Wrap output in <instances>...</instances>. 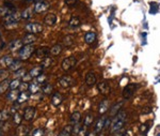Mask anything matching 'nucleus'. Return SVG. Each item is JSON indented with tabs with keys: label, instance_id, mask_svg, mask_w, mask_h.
<instances>
[{
	"label": "nucleus",
	"instance_id": "33",
	"mask_svg": "<svg viewBox=\"0 0 160 136\" xmlns=\"http://www.w3.org/2000/svg\"><path fill=\"white\" fill-rule=\"evenodd\" d=\"M10 82H11L9 80H5L0 82V93H3L8 89H10Z\"/></svg>",
	"mask_w": 160,
	"mask_h": 136
},
{
	"label": "nucleus",
	"instance_id": "47",
	"mask_svg": "<svg viewBox=\"0 0 160 136\" xmlns=\"http://www.w3.org/2000/svg\"><path fill=\"white\" fill-rule=\"evenodd\" d=\"M80 130H81V126H79V124H75V126H73V134L78 135V133L80 132Z\"/></svg>",
	"mask_w": 160,
	"mask_h": 136
},
{
	"label": "nucleus",
	"instance_id": "6",
	"mask_svg": "<svg viewBox=\"0 0 160 136\" xmlns=\"http://www.w3.org/2000/svg\"><path fill=\"white\" fill-rule=\"evenodd\" d=\"M77 63V59L75 58V57H69V58H65V59L62 61V69L64 70V71H69V70H72L73 68L76 65Z\"/></svg>",
	"mask_w": 160,
	"mask_h": 136
},
{
	"label": "nucleus",
	"instance_id": "18",
	"mask_svg": "<svg viewBox=\"0 0 160 136\" xmlns=\"http://www.w3.org/2000/svg\"><path fill=\"white\" fill-rule=\"evenodd\" d=\"M108 109H109V102H108V100H102V102H100V104H99L98 106V113L100 114V115H104V114H106L107 111H108Z\"/></svg>",
	"mask_w": 160,
	"mask_h": 136
},
{
	"label": "nucleus",
	"instance_id": "34",
	"mask_svg": "<svg viewBox=\"0 0 160 136\" xmlns=\"http://www.w3.org/2000/svg\"><path fill=\"white\" fill-rule=\"evenodd\" d=\"M15 10H10L7 7H0V16L4 18L5 16H8L9 14H11L12 12H14Z\"/></svg>",
	"mask_w": 160,
	"mask_h": 136
},
{
	"label": "nucleus",
	"instance_id": "16",
	"mask_svg": "<svg viewBox=\"0 0 160 136\" xmlns=\"http://www.w3.org/2000/svg\"><path fill=\"white\" fill-rule=\"evenodd\" d=\"M96 75L93 72H89L86 75V84L88 86H93L96 84Z\"/></svg>",
	"mask_w": 160,
	"mask_h": 136
},
{
	"label": "nucleus",
	"instance_id": "17",
	"mask_svg": "<svg viewBox=\"0 0 160 136\" xmlns=\"http://www.w3.org/2000/svg\"><path fill=\"white\" fill-rule=\"evenodd\" d=\"M63 102V98L60 93H53L51 95V104L53 106H59L61 105V103Z\"/></svg>",
	"mask_w": 160,
	"mask_h": 136
},
{
	"label": "nucleus",
	"instance_id": "7",
	"mask_svg": "<svg viewBox=\"0 0 160 136\" xmlns=\"http://www.w3.org/2000/svg\"><path fill=\"white\" fill-rule=\"evenodd\" d=\"M59 84L63 88H69L74 84V80H73L69 75H64V76H62L61 78L59 80Z\"/></svg>",
	"mask_w": 160,
	"mask_h": 136
},
{
	"label": "nucleus",
	"instance_id": "22",
	"mask_svg": "<svg viewBox=\"0 0 160 136\" xmlns=\"http://www.w3.org/2000/svg\"><path fill=\"white\" fill-rule=\"evenodd\" d=\"M21 67H23V61H21V60H14V61L12 62V64L9 67V69H10L11 71H13V72H16L18 70H21Z\"/></svg>",
	"mask_w": 160,
	"mask_h": 136
},
{
	"label": "nucleus",
	"instance_id": "19",
	"mask_svg": "<svg viewBox=\"0 0 160 136\" xmlns=\"http://www.w3.org/2000/svg\"><path fill=\"white\" fill-rule=\"evenodd\" d=\"M96 33L93 32V31H89V32H86V36H84V41H86V44H92L94 43L96 41Z\"/></svg>",
	"mask_w": 160,
	"mask_h": 136
},
{
	"label": "nucleus",
	"instance_id": "29",
	"mask_svg": "<svg viewBox=\"0 0 160 136\" xmlns=\"http://www.w3.org/2000/svg\"><path fill=\"white\" fill-rule=\"evenodd\" d=\"M33 13H34V8H27L21 13V18H24V19H29V18L32 17Z\"/></svg>",
	"mask_w": 160,
	"mask_h": 136
},
{
	"label": "nucleus",
	"instance_id": "20",
	"mask_svg": "<svg viewBox=\"0 0 160 136\" xmlns=\"http://www.w3.org/2000/svg\"><path fill=\"white\" fill-rule=\"evenodd\" d=\"M23 45H24L23 41H21V40H14V41H12L10 43L9 48L12 51H18V49H21Z\"/></svg>",
	"mask_w": 160,
	"mask_h": 136
},
{
	"label": "nucleus",
	"instance_id": "43",
	"mask_svg": "<svg viewBox=\"0 0 160 136\" xmlns=\"http://www.w3.org/2000/svg\"><path fill=\"white\" fill-rule=\"evenodd\" d=\"M32 136H44V130H43V129H41V128L33 130Z\"/></svg>",
	"mask_w": 160,
	"mask_h": 136
},
{
	"label": "nucleus",
	"instance_id": "53",
	"mask_svg": "<svg viewBox=\"0 0 160 136\" xmlns=\"http://www.w3.org/2000/svg\"><path fill=\"white\" fill-rule=\"evenodd\" d=\"M27 136H29V135H27Z\"/></svg>",
	"mask_w": 160,
	"mask_h": 136
},
{
	"label": "nucleus",
	"instance_id": "48",
	"mask_svg": "<svg viewBox=\"0 0 160 136\" xmlns=\"http://www.w3.org/2000/svg\"><path fill=\"white\" fill-rule=\"evenodd\" d=\"M78 0H64V2L66 3V5H69V7H73L77 3Z\"/></svg>",
	"mask_w": 160,
	"mask_h": 136
},
{
	"label": "nucleus",
	"instance_id": "4",
	"mask_svg": "<svg viewBox=\"0 0 160 136\" xmlns=\"http://www.w3.org/2000/svg\"><path fill=\"white\" fill-rule=\"evenodd\" d=\"M139 88V85L138 84H129L126 87L123 89V98L128 100L135 94V92L137 91V89Z\"/></svg>",
	"mask_w": 160,
	"mask_h": 136
},
{
	"label": "nucleus",
	"instance_id": "35",
	"mask_svg": "<svg viewBox=\"0 0 160 136\" xmlns=\"http://www.w3.org/2000/svg\"><path fill=\"white\" fill-rule=\"evenodd\" d=\"M21 82L19 78H15V80H11L10 82V89L11 90H17V88H19V86H21Z\"/></svg>",
	"mask_w": 160,
	"mask_h": 136
},
{
	"label": "nucleus",
	"instance_id": "14",
	"mask_svg": "<svg viewBox=\"0 0 160 136\" xmlns=\"http://www.w3.org/2000/svg\"><path fill=\"white\" fill-rule=\"evenodd\" d=\"M36 36L35 34H33V33H28V34H26L25 36H24V39L21 40L23 41V43L25 44V45H32L34 42L36 41Z\"/></svg>",
	"mask_w": 160,
	"mask_h": 136
},
{
	"label": "nucleus",
	"instance_id": "26",
	"mask_svg": "<svg viewBox=\"0 0 160 136\" xmlns=\"http://www.w3.org/2000/svg\"><path fill=\"white\" fill-rule=\"evenodd\" d=\"M52 85L51 84H49V82H44L43 86H42V92L44 93V94H51L52 93Z\"/></svg>",
	"mask_w": 160,
	"mask_h": 136
},
{
	"label": "nucleus",
	"instance_id": "32",
	"mask_svg": "<svg viewBox=\"0 0 160 136\" xmlns=\"http://www.w3.org/2000/svg\"><path fill=\"white\" fill-rule=\"evenodd\" d=\"M29 133L28 126H19L17 128V135L18 136H27Z\"/></svg>",
	"mask_w": 160,
	"mask_h": 136
},
{
	"label": "nucleus",
	"instance_id": "44",
	"mask_svg": "<svg viewBox=\"0 0 160 136\" xmlns=\"http://www.w3.org/2000/svg\"><path fill=\"white\" fill-rule=\"evenodd\" d=\"M13 120H14V122H15L16 124H21V116L19 115L18 113H15L14 114V116H13Z\"/></svg>",
	"mask_w": 160,
	"mask_h": 136
},
{
	"label": "nucleus",
	"instance_id": "5",
	"mask_svg": "<svg viewBox=\"0 0 160 136\" xmlns=\"http://www.w3.org/2000/svg\"><path fill=\"white\" fill-rule=\"evenodd\" d=\"M26 30L28 31L29 33H40L43 31V25L40 23H30L26 26Z\"/></svg>",
	"mask_w": 160,
	"mask_h": 136
},
{
	"label": "nucleus",
	"instance_id": "49",
	"mask_svg": "<svg viewBox=\"0 0 160 136\" xmlns=\"http://www.w3.org/2000/svg\"><path fill=\"white\" fill-rule=\"evenodd\" d=\"M140 130H141V133L145 134V133H146V132L148 131L147 124H142V126H141V129H140Z\"/></svg>",
	"mask_w": 160,
	"mask_h": 136
},
{
	"label": "nucleus",
	"instance_id": "13",
	"mask_svg": "<svg viewBox=\"0 0 160 136\" xmlns=\"http://www.w3.org/2000/svg\"><path fill=\"white\" fill-rule=\"evenodd\" d=\"M44 23L47 26H53L57 23V16L53 13H48L44 18Z\"/></svg>",
	"mask_w": 160,
	"mask_h": 136
},
{
	"label": "nucleus",
	"instance_id": "23",
	"mask_svg": "<svg viewBox=\"0 0 160 136\" xmlns=\"http://www.w3.org/2000/svg\"><path fill=\"white\" fill-rule=\"evenodd\" d=\"M29 98H30V93H28L27 91L21 92V93H19V95H18V99H17L18 104H23V103L27 102Z\"/></svg>",
	"mask_w": 160,
	"mask_h": 136
},
{
	"label": "nucleus",
	"instance_id": "25",
	"mask_svg": "<svg viewBox=\"0 0 160 136\" xmlns=\"http://www.w3.org/2000/svg\"><path fill=\"white\" fill-rule=\"evenodd\" d=\"M42 70H43L42 65H40V67H34V68H32V70L29 72V75H30L31 78H32V77H35L36 78L38 75L42 74Z\"/></svg>",
	"mask_w": 160,
	"mask_h": 136
},
{
	"label": "nucleus",
	"instance_id": "31",
	"mask_svg": "<svg viewBox=\"0 0 160 136\" xmlns=\"http://www.w3.org/2000/svg\"><path fill=\"white\" fill-rule=\"evenodd\" d=\"M80 24H81V22H80V18L77 17V16H73V17L69 19V27H72V28H77V27H79L80 26Z\"/></svg>",
	"mask_w": 160,
	"mask_h": 136
},
{
	"label": "nucleus",
	"instance_id": "11",
	"mask_svg": "<svg viewBox=\"0 0 160 136\" xmlns=\"http://www.w3.org/2000/svg\"><path fill=\"white\" fill-rule=\"evenodd\" d=\"M49 8V4L45 1H38L34 5V12L35 13H43L47 11Z\"/></svg>",
	"mask_w": 160,
	"mask_h": 136
},
{
	"label": "nucleus",
	"instance_id": "50",
	"mask_svg": "<svg viewBox=\"0 0 160 136\" xmlns=\"http://www.w3.org/2000/svg\"><path fill=\"white\" fill-rule=\"evenodd\" d=\"M8 118V114L5 111H0V120H5Z\"/></svg>",
	"mask_w": 160,
	"mask_h": 136
},
{
	"label": "nucleus",
	"instance_id": "36",
	"mask_svg": "<svg viewBox=\"0 0 160 136\" xmlns=\"http://www.w3.org/2000/svg\"><path fill=\"white\" fill-rule=\"evenodd\" d=\"M40 89H41V87H40V85H38V82H32V84H30L29 85V91H30L32 94H34V93L38 92L40 91Z\"/></svg>",
	"mask_w": 160,
	"mask_h": 136
},
{
	"label": "nucleus",
	"instance_id": "51",
	"mask_svg": "<svg viewBox=\"0 0 160 136\" xmlns=\"http://www.w3.org/2000/svg\"><path fill=\"white\" fill-rule=\"evenodd\" d=\"M132 134H131V132L130 131H126V132H124V134H123L122 136H131Z\"/></svg>",
	"mask_w": 160,
	"mask_h": 136
},
{
	"label": "nucleus",
	"instance_id": "12",
	"mask_svg": "<svg viewBox=\"0 0 160 136\" xmlns=\"http://www.w3.org/2000/svg\"><path fill=\"white\" fill-rule=\"evenodd\" d=\"M106 120L107 118L106 117H102V118H99L98 120L96 121V123H95V128H94V132L95 133H100L105 129V123H106Z\"/></svg>",
	"mask_w": 160,
	"mask_h": 136
},
{
	"label": "nucleus",
	"instance_id": "38",
	"mask_svg": "<svg viewBox=\"0 0 160 136\" xmlns=\"http://www.w3.org/2000/svg\"><path fill=\"white\" fill-rule=\"evenodd\" d=\"M52 63V59H51L50 57H46L42 60V68L43 69H46V68H49Z\"/></svg>",
	"mask_w": 160,
	"mask_h": 136
},
{
	"label": "nucleus",
	"instance_id": "9",
	"mask_svg": "<svg viewBox=\"0 0 160 136\" xmlns=\"http://www.w3.org/2000/svg\"><path fill=\"white\" fill-rule=\"evenodd\" d=\"M35 116V108L32 106H28L24 111V119L27 121H31Z\"/></svg>",
	"mask_w": 160,
	"mask_h": 136
},
{
	"label": "nucleus",
	"instance_id": "1",
	"mask_svg": "<svg viewBox=\"0 0 160 136\" xmlns=\"http://www.w3.org/2000/svg\"><path fill=\"white\" fill-rule=\"evenodd\" d=\"M125 121H126V114L124 111H119L116 116H114L113 120L111 121V128H110V132L112 134L116 133V132L121 131L124 128Z\"/></svg>",
	"mask_w": 160,
	"mask_h": 136
},
{
	"label": "nucleus",
	"instance_id": "42",
	"mask_svg": "<svg viewBox=\"0 0 160 136\" xmlns=\"http://www.w3.org/2000/svg\"><path fill=\"white\" fill-rule=\"evenodd\" d=\"M46 80H47V75L42 73L41 75H38V76L36 77V82H38V84H44V82H46Z\"/></svg>",
	"mask_w": 160,
	"mask_h": 136
},
{
	"label": "nucleus",
	"instance_id": "52",
	"mask_svg": "<svg viewBox=\"0 0 160 136\" xmlns=\"http://www.w3.org/2000/svg\"><path fill=\"white\" fill-rule=\"evenodd\" d=\"M86 136H96V133H95V132H92V133H89Z\"/></svg>",
	"mask_w": 160,
	"mask_h": 136
},
{
	"label": "nucleus",
	"instance_id": "21",
	"mask_svg": "<svg viewBox=\"0 0 160 136\" xmlns=\"http://www.w3.org/2000/svg\"><path fill=\"white\" fill-rule=\"evenodd\" d=\"M14 61V59H13L11 56H3L1 59H0V64L2 65V67H10L11 64H12V62Z\"/></svg>",
	"mask_w": 160,
	"mask_h": 136
},
{
	"label": "nucleus",
	"instance_id": "2",
	"mask_svg": "<svg viewBox=\"0 0 160 136\" xmlns=\"http://www.w3.org/2000/svg\"><path fill=\"white\" fill-rule=\"evenodd\" d=\"M21 13L16 12H12L11 14H9L8 16H5L3 18V23L7 27H11V26H16V24H18V22L21 21Z\"/></svg>",
	"mask_w": 160,
	"mask_h": 136
},
{
	"label": "nucleus",
	"instance_id": "10",
	"mask_svg": "<svg viewBox=\"0 0 160 136\" xmlns=\"http://www.w3.org/2000/svg\"><path fill=\"white\" fill-rule=\"evenodd\" d=\"M97 89L102 94H109L110 92V85L107 80H102V82H98L97 85Z\"/></svg>",
	"mask_w": 160,
	"mask_h": 136
},
{
	"label": "nucleus",
	"instance_id": "37",
	"mask_svg": "<svg viewBox=\"0 0 160 136\" xmlns=\"http://www.w3.org/2000/svg\"><path fill=\"white\" fill-rule=\"evenodd\" d=\"M93 121H94V116L92 115V114H89V115H86V118L83 119V124L86 126H89L93 123Z\"/></svg>",
	"mask_w": 160,
	"mask_h": 136
},
{
	"label": "nucleus",
	"instance_id": "45",
	"mask_svg": "<svg viewBox=\"0 0 160 136\" xmlns=\"http://www.w3.org/2000/svg\"><path fill=\"white\" fill-rule=\"evenodd\" d=\"M19 88H21V92H24V91H27V90H29V84H27V82H21V86H19Z\"/></svg>",
	"mask_w": 160,
	"mask_h": 136
},
{
	"label": "nucleus",
	"instance_id": "27",
	"mask_svg": "<svg viewBox=\"0 0 160 136\" xmlns=\"http://www.w3.org/2000/svg\"><path fill=\"white\" fill-rule=\"evenodd\" d=\"M61 51H62L61 44H55L50 48V54L52 55V56H58V55L61 54Z\"/></svg>",
	"mask_w": 160,
	"mask_h": 136
},
{
	"label": "nucleus",
	"instance_id": "46",
	"mask_svg": "<svg viewBox=\"0 0 160 136\" xmlns=\"http://www.w3.org/2000/svg\"><path fill=\"white\" fill-rule=\"evenodd\" d=\"M86 130H88V126H84L83 128H81V130H80V132H79L77 136H86V135H88V133H86Z\"/></svg>",
	"mask_w": 160,
	"mask_h": 136
},
{
	"label": "nucleus",
	"instance_id": "24",
	"mask_svg": "<svg viewBox=\"0 0 160 136\" xmlns=\"http://www.w3.org/2000/svg\"><path fill=\"white\" fill-rule=\"evenodd\" d=\"M81 120V114L79 111H74L71 116V122L72 124H78Z\"/></svg>",
	"mask_w": 160,
	"mask_h": 136
},
{
	"label": "nucleus",
	"instance_id": "28",
	"mask_svg": "<svg viewBox=\"0 0 160 136\" xmlns=\"http://www.w3.org/2000/svg\"><path fill=\"white\" fill-rule=\"evenodd\" d=\"M18 95H19V92L17 90H11L10 92L8 93V95H7V99L10 100L11 102H15V101H17Z\"/></svg>",
	"mask_w": 160,
	"mask_h": 136
},
{
	"label": "nucleus",
	"instance_id": "30",
	"mask_svg": "<svg viewBox=\"0 0 160 136\" xmlns=\"http://www.w3.org/2000/svg\"><path fill=\"white\" fill-rule=\"evenodd\" d=\"M72 134H73V126H64L63 130L60 132V134L58 136H72Z\"/></svg>",
	"mask_w": 160,
	"mask_h": 136
},
{
	"label": "nucleus",
	"instance_id": "39",
	"mask_svg": "<svg viewBox=\"0 0 160 136\" xmlns=\"http://www.w3.org/2000/svg\"><path fill=\"white\" fill-rule=\"evenodd\" d=\"M63 43L65 46L69 47V46H71V45H73V43H74V39H73V36H67L63 39Z\"/></svg>",
	"mask_w": 160,
	"mask_h": 136
},
{
	"label": "nucleus",
	"instance_id": "3",
	"mask_svg": "<svg viewBox=\"0 0 160 136\" xmlns=\"http://www.w3.org/2000/svg\"><path fill=\"white\" fill-rule=\"evenodd\" d=\"M33 53H35V48L33 45H25L24 47H21V51H19V58L21 61L28 60Z\"/></svg>",
	"mask_w": 160,
	"mask_h": 136
},
{
	"label": "nucleus",
	"instance_id": "15",
	"mask_svg": "<svg viewBox=\"0 0 160 136\" xmlns=\"http://www.w3.org/2000/svg\"><path fill=\"white\" fill-rule=\"evenodd\" d=\"M123 105H124V102L115 103L114 105L111 107V109H110V116H111V117H114V116H116L117 114L121 111V108L123 107Z\"/></svg>",
	"mask_w": 160,
	"mask_h": 136
},
{
	"label": "nucleus",
	"instance_id": "8",
	"mask_svg": "<svg viewBox=\"0 0 160 136\" xmlns=\"http://www.w3.org/2000/svg\"><path fill=\"white\" fill-rule=\"evenodd\" d=\"M50 53V49L48 47L43 46V47H40V48L35 49V57L38 58V59H44L46 57H48V54Z\"/></svg>",
	"mask_w": 160,
	"mask_h": 136
},
{
	"label": "nucleus",
	"instance_id": "41",
	"mask_svg": "<svg viewBox=\"0 0 160 136\" xmlns=\"http://www.w3.org/2000/svg\"><path fill=\"white\" fill-rule=\"evenodd\" d=\"M9 77V71L4 69H1L0 70V82H3V80H8Z\"/></svg>",
	"mask_w": 160,
	"mask_h": 136
},
{
	"label": "nucleus",
	"instance_id": "40",
	"mask_svg": "<svg viewBox=\"0 0 160 136\" xmlns=\"http://www.w3.org/2000/svg\"><path fill=\"white\" fill-rule=\"evenodd\" d=\"M26 73H27V71H26L25 69H21V70H18V71H16V72H14V76H15V78H21V77H25Z\"/></svg>",
	"mask_w": 160,
	"mask_h": 136
}]
</instances>
